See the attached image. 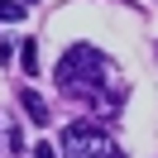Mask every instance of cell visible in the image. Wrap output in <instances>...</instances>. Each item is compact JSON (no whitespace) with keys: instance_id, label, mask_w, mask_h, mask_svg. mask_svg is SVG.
Wrapping results in <instances>:
<instances>
[{"instance_id":"6da1fadb","label":"cell","mask_w":158,"mask_h":158,"mask_svg":"<svg viewBox=\"0 0 158 158\" xmlns=\"http://www.w3.org/2000/svg\"><path fill=\"white\" fill-rule=\"evenodd\" d=\"M53 81H58L62 96L91 101V106H101L106 115H120V106H125V91H120L115 62H110L101 48H91V43H77V48L62 53V62L53 67Z\"/></svg>"},{"instance_id":"7a4b0ae2","label":"cell","mask_w":158,"mask_h":158,"mask_svg":"<svg viewBox=\"0 0 158 158\" xmlns=\"http://www.w3.org/2000/svg\"><path fill=\"white\" fill-rule=\"evenodd\" d=\"M62 158H125L120 144L91 120H72L62 129Z\"/></svg>"},{"instance_id":"3957f363","label":"cell","mask_w":158,"mask_h":158,"mask_svg":"<svg viewBox=\"0 0 158 158\" xmlns=\"http://www.w3.org/2000/svg\"><path fill=\"white\" fill-rule=\"evenodd\" d=\"M24 110H29L34 125H48V101H43L39 91H24Z\"/></svg>"},{"instance_id":"277c9868","label":"cell","mask_w":158,"mask_h":158,"mask_svg":"<svg viewBox=\"0 0 158 158\" xmlns=\"http://www.w3.org/2000/svg\"><path fill=\"white\" fill-rule=\"evenodd\" d=\"M0 19L19 24V19H24V5H19V0H0Z\"/></svg>"},{"instance_id":"5b68a950","label":"cell","mask_w":158,"mask_h":158,"mask_svg":"<svg viewBox=\"0 0 158 158\" xmlns=\"http://www.w3.org/2000/svg\"><path fill=\"white\" fill-rule=\"evenodd\" d=\"M19 58H24V72H39V43H24V48H19Z\"/></svg>"},{"instance_id":"8992f818","label":"cell","mask_w":158,"mask_h":158,"mask_svg":"<svg viewBox=\"0 0 158 158\" xmlns=\"http://www.w3.org/2000/svg\"><path fill=\"white\" fill-rule=\"evenodd\" d=\"M34 158H58V153H53V144H39V148H34Z\"/></svg>"}]
</instances>
